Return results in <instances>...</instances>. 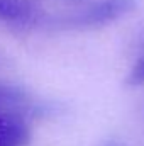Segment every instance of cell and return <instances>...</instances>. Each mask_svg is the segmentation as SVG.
I'll list each match as a JSON object with an SVG mask.
<instances>
[{"mask_svg": "<svg viewBox=\"0 0 144 146\" xmlns=\"http://www.w3.org/2000/svg\"><path fill=\"white\" fill-rule=\"evenodd\" d=\"M136 9V0H97L88 7L68 15L65 27L71 29H95L131 14Z\"/></svg>", "mask_w": 144, "mask_h": 146, "instance_id": "1", "label": "cell"}, {"mask_svg": "<svg viewBox=\"0 0 144 146\" xmlns=\"http://www.w3.org/2000/svg\"><path fill=\"white\" fill-rule=\"evenodd\" d=\"M0 114L15 115L26 121V117H37L44 114V106L32 99L19 87L0 83Z\"/></svg>", "mask_w": 144, "mask_h": 146, "instance_id": "2", "label": "cell"}, {"mask_svg": "<svg viewBox=\"0 0 144 146\" xmlns=\"http://www.w3.org/2000/svg\"><path fill=\"white\" fill-rule=\"evenodd\" d=\"M31 141V131L24 119L0 114V146H26Z\"/></svg>", "mask_w": 144, "mask_h": 146, "instance_id": "3", "label": "cell"}, {"mask_svg": "<svg viewBox=\"0 0 144 146\" xmlns=\"http://www.w3.org/2000/svg\"><path fill=\"white\" fill-rule=\"evenodd\" d=\"M0 21L29 24L37 21V9L31 0H0Z\"/></svg>", "mask_w": 144, "mask_h": 146, "instance_id": "4", "label": "cell"}, {"mask_svg": "<svg viewBox=\"0 0 144 146\" xmlns=\"http://www.w3.org/2000/svg\"><path fill=\"white\" fill-rule=\"evenodd\" d=\"M126 83L129 87H141V85H144V54L134 63L131 72L127 73Z\"/></svg>", "mask_w": 144, "mask_h": 146, "instance_id": "5", "label": "cell"}, {"mask_svg": "<svg viewBox=\"0 0 144 146\" xmlns=\"http://www.w3.org/2000/svg\"><path fill=\"white\" fill-rule=\"evenodd\" d=\"M105 146H119V145H117V143H107Z\"/></svg>", "mask_w": 144, "mask_h": 146, "instance_id": "6", "label": "cell"}]
</instances>
